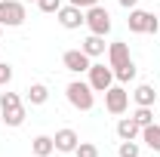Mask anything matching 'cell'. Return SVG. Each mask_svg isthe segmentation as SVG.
I'll use <instances>...</instances> for the list:
<instances>
[{
	"mask_svg": "<svg viewBox=\"0 0 160 157\" xmlns=\"http://www.w3.org/2000/svg\"><path fill=\"white\" fill-rule=\"evenodd\" d=\"M65 96L71 102V108H77V111H92V108H96V93H92V86L83 83V80H71V83L65 86Z\"/></svg>",
	"mask_w": 160,
	"mask_h": 157,
	"instance_id": "cell-1",
	"label": "cell"
},
{
	"mask_svg": "<svg viewBox=\"0 0 160 157\" xmlns=\"http://www.w3.org/2000/svg\"><path fill=\"white\" fill-rule=\"evenodd\" d=\"M83 25L89 28V34H99V37H108L111 34V13L96 3V6H89L86 13H83Z\"/></svg>",
	"mask_w": 160,
	"mask_h": 157,
	"instance_id": "cell-2",
	"label": "cell"
},
{
	"mask_svg": "<svg viewBox=\"0 0 160 157\" xmlns=\"http://www.w3.org/2000/svg\"><path fill=\"white\" fill-rule=\"evenodd\" d=\"M126 108H129V89L123 86V83H114V86H108L105 89V111L108 114H126Z\"/></svg>",
	"mask_w": 160,
	"mask_h": 157,
	"instance_id": "cell-3",
	"label": "cell"
},
{
	"mask_svg": "<svg viewBox=\"0 0 160 157\" xmlns=\"http://www.w3.org/2000/svg\"><path fill=\"white\" fill-rule=\"evenodd\" d=\"M126 25H129V31L132 34H157L160 22L154 13H148V9H129V19H126Z\"/></svg>",
	"mask_w": 160,
	"mask_h": 157,
	"instance_id": "cell-4",
	"label": "cell"
},
{
	"mask_svg": "<svg viewBox=\"0 0 160 157\" xmlns=\"http://www.w3.org/2000/svg\"><path fill=\"white\" fill-rule=\"evenodd\" d=\"M28 19V9L22 0H0V25L3 28H19Z\"/></svg>",
	"mask_w": 160,
	"mask_h": 157,
	"instance_id": "cell-5",
	"label": "cell"
},
{
	"mask_svg": "<svg viewBox=\"0 0 160 157\" xmlns=\"http://www.w3.org/2000/svg\"><path fill=\"white\" fill-rule=\"evenodd\" d=\"M86 74H89V80H86V83L92 86V93H105L108 86H114V83H117V80H114V68H111V65L105 68L102 62H92Z\"/></svg>",
	"mask_w": 160,
	"mask_h": 157,
	"instance_id": "cell-6",
	"label": "cell"
},
{
	"mask_svg": "<svg viewBox=\"0 0 160 157\" xmlns=\"http://www.w3.org/2000/svg\"><path fill=\"white\" fill-rule=\"evenodd\" d=\"M62 65H65V71H71V74H86L89 65H92V59H89L83 49H68V53L62 56Z\"/></svg>",
	"mask_w": 160,
	"mask_h": 157,
	"instance_id": "cell-7",
	"label": "cell"
},
{
	"mask_svg": "<svg viewBox=\"0 0 160 157\" xmlns=\"http://www.w3.org/2000/svg\"><path fill=\"white\" fill-rule=\"evenodd\" d=\"M83 13H86V9H80V6H71V3H65L59 13H56V19H59V25L65 28V31H77L80 25H83Z\"/></svg>",
	"mask_w": 160,
	"mask_h": 157,
	"instance_id": "cell-8",
	"label": "cell"
},
{
	"mask_svg": "<svg viewBox=\"0 0 160 157\" xmlns=\"http://www.w3.org/2000/svg\"><path fill=\"white\" fill-rule=\"evenodd\" d=\"M52 142H56V151H59V154H74V148L80 145V136L71 126H65V129H59V133L52 136Z\"/></svg>",
	"mask_w": 160,
	"mask_h": 157,
	"instance_id": "cell-9",
	"label": "cell"
},
{
	"mask_svg": "<svg viewBox=\"0 0 160 157\" xmlns=\"http://www.w3.org/2000/svg\"><path fill=\"white\" fill-rule=\"evenodd\" d=\"M129 59H132V56H129V43H123V40L108 43V65H111V68H120V65H126Z\"/></svg>",
	"mask_w": 160,
	"mask_h": 157,
	"instance_id": "cell-10",
	"label": "cell"
},
{
	"mask_svg": "<svg viewBox=\"0 0 160 157\" xmlns=\"http://www.w3.org/2000/svg\"><path fill=\"white\" fill-rule=\"evenodd\" d=\"M139 136H142V126L132 117H120L117 120V139L120 142H139Z\"/></svg>",
	"mask_w": 160,
	"mask_h": 157,
	"instance_id": "cell-11",
	"label": "cell"
},
{
	"mask_svg": "<svg viewBox=\"0 0 160 157\" xmlns=\"http://www.w3.org/2000/svg\"><path fill=\"white\" fill-rule=\"evenodd\" d=\"M129 96H132V102H136V105H145V108H151V105L157 102V89H154L151 83H139V86H136Z\"/></svg>",
	"mask_w": 160,
	"mask_h": 157,
	"instance_id": "cell-12",
	"label": "cell"
},
{
	"mask_svg": "<svg viewBox=\"0 0 160 157\" xmlns=\"http://www.w3.org/2000/svg\"><path fill=\"white\" fill-rule=\"evenodd\" d=\"M80 49L89 56V59H99V56H105V49H108V43H105V37H99V34H89V37L80 43Z\"/></svg>",
	"mask_w": 160,
	"mask_h": 157,
	"instance_id": "cell-13",
	"label": "cell"
},
{
	"mask_svg": "<svg viewBox=\"0 0 160 157\" xmlns=\"http://www.w3.org/2000/svg\"><path fill=\"white\" fill-rule=\"evenodd\" d=\"M31 151H34L37 157H49V154H56V142H52V136H46V133L34 136V142H31Z\"/></svg>",
	"mask_w": 160,
	"mask_h": 157,
	"instance_id": "cell-14",
	"label": "cell"
},
{
	"mask_svg": "<svg viewBox=\"0 0 160 157\" xmlns=\"http://www.w3.org/2000/svg\"><path fill=\"white\" fill-rule=\"evenodd\" d=\"M25 99H28L31 105H46V102H49V86H46V83H31V86L25 89Z\"/></svg>",
	"mask_w": 160,
	"mask_h": 157,
	"instance_id": "cell-15",
	"label": "cell"
},
{
	"mask_svg": "<svg viewBox=\"0 0 160 157\" xmlns=\"http://www.w3.org/2000/svg\"><path fill=\"white\" fill-rule=\"evenodd\" d=\"M0 117H3V123H6V126H12V129H16V126H22V123H25V105L3 108V111H0Z\"/></svg>",
	"mask_w": 160,
	"mask_h": 157,
	"instance_id": "cell-16",
	"label": "cell"
},
{
	"mask_svg": "<svg viewBox=\"0 0 160 157\" xmlns=\"http://www.w3.org/2000/svg\"><path fill=\"white\" fill-rule=\"evenodd\" d=\"M139 139L148 145V148H151V151H157V154H160V126H157V123L142 126V136H139Z\"/></svg>",
	"mask_w": 160,
	"mask_h": 157,
	"instance_id": "cell-17",
	"label": "cell"
},
{
	"mask_svg": "<svg viewBox=\"0 0 160 157\" xmlns=\"http://www.w3.org/2000/svg\"><path fill=\"white\" fill-rule=\"evenodd\" d=\"M136 74H139V68H136L132 59L126 62V65H120V68H114V80L117 83H129V80H136Z\"/></svg>",
	"mask_w": 160,
	"mask_h": 157,
	"instance_id": "cell-18",
	"label": "cell"
},
{
	"mask_svg": "<svg viewBox=\"0 0 160 157\" xmlns=\"http://www.w3.org/2000/svg\"><path fill=\"white\" fill-rule=\"evenodd\" d=\"M132 120H136L139 126H151V123H154V111H151V108H145V105H136Z\"/></svg>",
	"mask_w": 160,
	"mask_h": 157,
	"instance_id": "cell-19",
	"label": "cell"
},
{
	"mask_svg": "<svg viewBox=\"0 0 160 157\" xmlns=\"http://www.w3.org/2000/svg\"><path fill=\"white\" fill-rule=\"evenodd\" d=\"M139 154H142L139 142H120V148H117V157H139Z\"/></svg>",
	"mask_w": 160,
	"mask_h": 157,
	"instance_id": "cell-20",
	"label": "cell"
},
{
	"mask_svg": "<svg viewBox=\"0 0 160 157\" xmlns=\"http://www.w3.org/2000/svg\"><path fill=\"white\" fill-rule=\"evenodd\" d=\"M74 157H99V148L92 142H80L77 148H74Z\"/></svg>",
	"mask_w": 160,
	"mask_h": 157,
	"instance_id": "cell-21",
	"label": "cell"
},
{
	"mask_svg": "<svg viewBox=\"0 0 160 157\" xmlns=\"http://www.w3.org/2000/svg\"><path fill=\"white\" fill-rule=\"evenodd\" d=\"M12 105H22L19 93H0V111H3V108H12Z\"/></svg>",
	"mask_w": 160,
	"mask_h": 157,
	"instance_id": "cell-22",
	"label": "cell"
},
{
	"mask_svg": "<svg viewBox=\"0 0 160 157\" xmlns=\"http://www.w3.org/2000/svg\"><path fill=\"white\" fill-rule=\"evenodd\" d=\"M37 6H40V13H59L62 6V0H37Z\"/></svg>",
	"mask_w": 160,
	"mask_h": 157,
	"instance_id": "cell-23",
	"label": "cell"
},
{
	"mask_svg": "<svg viewBox=\"0 0 160 157\" xmlns=\"http://www.w3.org/2000/svg\"><path fill=\"white\" fill-rule=\"evenodd\" d=\"M12 80V65L9 62H0V86H6Z\"/></svg>",
	"mask_w": 160,
	"mask_h": 157,
	"instance_id": "cell-24",
	"label": "cell"
},
{
	"mask_svg": "<svg viewBox=\"0 0 160 157\" xmlns=\"http://www.w3.org/2000/svg\"><path fill=\"white\" fill-rule=\"evenodd\" d=\"M71 6H80V9H89V6H96L99 0H68Z\"/></svg>",
	"mask_w": 160,
	"mask_h": 157,
	"instance_id": "cell-25",
	"label": "cell"
},
{
	"mask_svg": "<svg viewBox=\"0 0 160 157\" xmlns=\"http://www.w3.org/2000/svg\"><path fill=\"white\" fill-rule=\"evenodd\" d=\"M120 6H123V9H136V3H139V0H117Z\"/></svg>",
	"mask_w": 160,
	"mask_h": 157,
	"instance_id": "cell-26",
	"label": "cell"
},
{
	"mask_svg": "<svg viewBox=\"0 0 160 157\" xmlns=\"http://www.w3.org/2000/svg\"><path fill=\"white\" fill-rule=\"evenodd\" d=\"M22 3H37V0H22Z\"/></svg>",
	"mask_w": 160,
	"mask_h": 157,
	"instance_id": "cell-27",
	"label": "cell"
},
{
	"mask_svg": "<svg viewBox=\"0 0 160 157\" xmlns=\"http://www.w3.org/2000/svg\"><path fill=\"white\" fill-rule=\"evenodd\" d=\"M0 37H3V25H0Z\"/></svg>",
	"mask_w": 160,
	"mask_h": 157,
	"instance_id": "cell-28",
	"label": "cell"
},
{
	"mask_svg": "<svg viewBox=\"0 0 160 157\" xmlns=\"http://www.w3.org/2000/svg\"><path fill=\"white\" fill-rule=\"evenodd\" d=\"M157 105H160V93H157Z\"/></svg>",
	"mask_w": 160,
	"mask_h": 157,
	"instance_id": "cell-29",
	"label": "cell"
},
{
	"mask_svg": "<svg viewBox=\"0 0 160 157\" xmlns=\"http://www.w3.org/2000/svg\"><path fill=\"white\" fill-rule=\"evenodd\" d=\"M148 3H157V0H148Z\"/></svg>",
	"mask_w": 160,
	"mask_h": 157,
	"instance_id": "cell-30",
	"label": "cell"
},
{
	"mask_svg": "<svg viewBox=\"0 0 160 157\" xmlns=\"http://www.w3.org/2000/svg\"><path fill=\"white\" fill-rule=\"evenodd\" d=\"M49 157H56V154H49Z\"/></svg>",
	"mask_w": 160,
	"mask_h": 157,
	"instance_id": "cell-31",
	"label": "cell"
}]
</instances>
